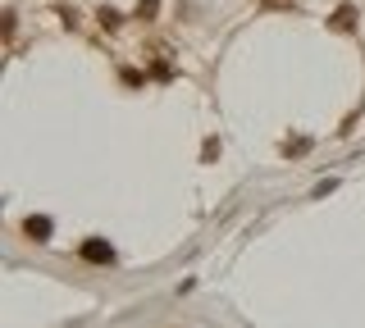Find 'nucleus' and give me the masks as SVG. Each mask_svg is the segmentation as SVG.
Returning <instances> with one entry per match:
<instances>
[{"mask_svg":"<svg viewBox=\"0 0 365 328\" xmlns=\"http://www.w3.org/2000/svg\"><path fill=\"white\" fill-rule=\"evenodd\" d=\"M329 28H334V32H351V28H356V9H351V5L334 9V18H329Z\"/></svg>","mask_w":365,"mask_h":328,"instance_id":"nucleus-1","label":"nucleus"},{"mask_svg":"<svg viewBox=\"0 0 365 328\" xmlns=\"http://www.w3.org/2000/svg\"><path fill=\"white\" fill-rule=\"evenodd\" d=\"M83 260H91V265H110L114 251H110L106 242H87V246H83Z\"/></svg>","mask_w":365,"mask_h":328,"instance_id":"nucleus-2","label":"nucleus"},{"mask_svg":"<svg viewBox=\"0 0 365 328\" xmlns=\"http://www.w3.org/2000/svg\"><path fill=\"white\" fill-rule=\"evenodd\" d=\"M23 233H28L32 242H46V237H51V219H37V214H32V219L23 223Z\"/></svg>","mask_w":365,"mask_h":328,"instance_id":"nucleus-3","label":"nucleus"},{"mask_svg":"<svg viewBox=\"0 0 365 328\" xmlns=\"http://www.w3.org/2000/svg\"><path fill=\"white\" fill-rule=\"evenodd\" d=\"M101 23H106V28H119L123 14H114V9H101Z\"/></svg>","mask_w":365,"mask_h":328,"instance_id":"nucleus-4","label":"nucleus"},{"mask_svg":"<svg viewBox=\"0 0 365 328\" xmlns=\"http://www.w3.org/2000/svg\"><path fill=\"white\" fill-rule=\"evenodd\" d=\"M265 9H288V5H297V0H260Z\"/></svg>","mask_w":365,"mask_h":328,"instance_id":"nucleus-5","label":"nucleus"}]
</instances>
